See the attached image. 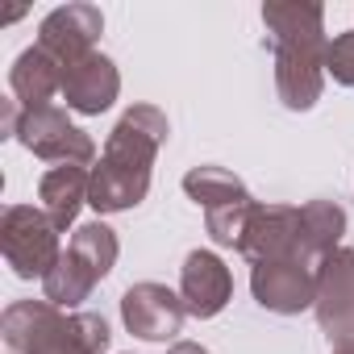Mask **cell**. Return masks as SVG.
Segmentation results:
<instances>
[{"label": "cell", "mask_w": 354, "mask_h": 354, "mask_svg": "<svg viewBox=\"0 0 354 354\" xmlns=\"http://www.w3.org/2000/svg\"><path fill=\"white\" fill-rule=\"evenodd\" d=\"M254 304L275 317H300L317 304V267L304 259H275L250 267Z\"/></svg>", "instance_id": "cell-7"}, {"label": "cell", "mask_w": 354, "mask_h": 354, "mask_svg": "<svg viewBox=\"0 0 354 354\" xmlns=\"http://www.w3.org/2000/svg\"><path fill=\"white\" fill-rule=\"evenodd\" d=\"M88 188H92V167H75V162H63V167H50L38 184V201H42V213L55 221V230H71L80 209L88 205Z\"/></svg>", "instance_id": "cell-13"}, {"label": "cell", "mask_w": 354, "mask_h": 354, "mask_svg": "<svg viewBox=\"0 0 354 354\" xmlns=\"http://www.w3.org/2000/svg\"><path fill=\"white\" fill-rule=\"evenodd\" d=\"M263 26L275 59V92L283 109L308 113L325 92V9L313 0H271L263 5Z\"/></svg>", "instance_id": "cell-2"}, {"label": "cell", "mask_w": 354, "mask_h": 354, "mask_svg": "<svg viewBox=\"0 0 354 354\" xmlns=\"http://www.w3.org/2000/svg\"><path fill=\"white\" fill-rule=\"evenodd\" d=\"M171 138L167 113L154 104H133L121 113V121L113 125L100 162L92 167V188H88V205L96 213H125L138 209L150 192V175H154V158L162 150V142Z\"/></svg>", "instance_id": "cell-1"}, {"label": "cell", "mask_w": 354, "mask_h": 354, "mask_svg": "<svg viewBox=\"0 0 354 354\" xmlns=\"http://www.w3.org/2000/svg\"><path fill=\"white\" fill-rule=\"evenodd\" d=\"M184 192L205 209V213H221V209H238V205H250V188L238 180L234 171L225 167H192L184 175Z\"/></svg>", "instance_id": "cell-15"}, {"label": "cell", "mask_w": 354, "mask_h": 354, "mask_svg": "<svg viewBox=\"0 0 354 354\" xmlns=\"http://www.w3.org/2000/svg\"><path fill=\"white\" fill-rule=\"evenodd\" d=\"M300 234H304L308 259L313 263H325L333 250H342L346 209L337 201H308V205H300Z\"/></svg>", "instance_id": "cell-16"}, {"label": "cell", "mask_w": 354, "mask_h": 354, "mask_svg": "<svg viewBox=\"0 0 354 354\" xmlns=\"http://www.w3.org/2000/svg\"><path fill=\"white\" fill-rule=\"evenodd\" d=\"M0 250L17 279H46L63 254L55 221L34 205H9L0 217Z\"/></svg>", "instance_id": "cell-4"}, {"label": "cell", "mask_w": 354, "mask_h": 354, "mask_svg": "<svg viewBox=\"0 0 354 354\" xmlns=\"http://www.w3.org/2000/svg\"><path fill=\"white\" fill-rule=\"evenodd\" d=\"M184 317H188L184 296L171 292L167 283H154V279L133 283L121 296V321L142 342H171L184 329Z\"/></svg>", "instance_id": "cell-9"}, {"label": "cell", "mask_w": 354, "mask_h": 354, "mask_svg": "<svg viewBox=\"0 0 354 354\" xmlns=\"http://www.w3.org/2000/svg\"><path fill=\"white\" fill-rule=\"evenodd\" d=\"M121 96V71L109 55L92 50L80 63L63 67V100L71 113L80 117H100L104 109H113V100Z\"/></svg>", "instance_id": "cell-11"}, {"label": "cell", "mask_w": 354, "mask_h": 354, "mask_svg": "<svg viewBox=\"0 0 354 354\" xmlns=\"http://www.w3.org/2000/svg\"><path fill=\"white\" fill-rule=\"evenodd\" d=\"M104 34V13L96 5H59L55 13L42 17L38 26V46L59 63V67H71L80 63L84 55L96 50Z\"/></svg>", "instance_id": "cell-10"}, {"label": "cell", "mask_w": 354, "mask_h": 354, "mask_svg": "<svg viewBox=\"0 0 354 354\" xmlns=\"http://www.w3.org/2000/svg\"><path fill=\"white\" fill-rule=\"evenodd\" d=\"M9 88H13L21 109H50V100L63 96V67L42 46H30L13 59Z\"/></svg>", "instance_id": "cell-14"}, {"label": "cell", "mask_w": 354, "mask_h": 354, "mask_svg": "<svg viewBox=\"0 0 354 354\" xmlns=\"http://www.w3.org/2000/svg\"><path fill=\"white\" fill-rule=\"evenodd\" d=\"M317 325L337 346L354 337V246L333 250L317 267Z\"/></svg>", "instance_id": "cell-8"}, {"label": "cell", "mask_w": 354, "mask_h": 354, "mask_svg": "<svg viewBox=\"0 0 354 354\" xmlns=\"http://www.w3.org/2000/svg\"><path fill=\"white\" fill-rule=\"evenodd\" d=\"M17 142H21L30 154L46 158V162H55V167H63V162L96 167V142H92L80 125H71L67 113L55 109V104H50V109H21Z\"/></svg>", "instance_id": "cell-5"}, {"label": "cell", "mask_w": 354, "mask_h": 354, "mask_svg": "<svg viewBox=\"0 0 354 354\" xmlns=\"http://www.w3.org/2000/svg\"><path fill=\"white\" fill-rule=\"evenodd\" d=\"M333 354H354V337H350V342H337V346H333Z\"/></svg>", "instance_id": "cell-21"}, {"label": "cell", "mask_w": 354, "mask_h": 354, "mask_svg": "<svg viewBox=\"0 0 354 354\" xmlns=\"http://www.w3.org/2000/svg\"><path fill=\"white\" fill-rule=\"evenodd\" d=\"M180 296H184L188 317H201V321L217 317L234 300V275L221 263V254L192 250L184 259V267H180Z\"/></svg>", "instance_id": "cell-12"}, {"label": "cell", "mask_w": 354, "mask_h": 354, "mask_svg": "<svg viewBox=\"0 0 354 354\" xmlns=\"http://www.w3.org/2000/svg\"><path fill=\"white\" fill-rule=\"evenodd\" d=\"M167 354H209V350H205L201 342H175V346H171Z\"/></svg>", "instance_id": "cell-20"}, {"label": "cell", "mask_w": 354, "mask_h": 354, "mask_svg": "<svg viewBox=\"0 0 354 354\" xmlns=\"http://www.w3.org/2000/svg\"><path fill=\"white\" fill-rule=\"evenodd\" d=\"M100 279L117 267V254H121V242H117V234L104 225V221H84V225H75V234H71V242H67Z\"/></svg>", "instance_id": "cell-18"}, {"label": "cell", "mask_w": 354, "mask_h": 354, "mask_svg": "<svg viewBox=\"0 0 354 354\" xmlns=\"http://www.w3.org/2000/svg\"><path fill=\"white\" fill-rule=\"evenodd\" d=\"M100 283V275L71 250V246H63V254H59V263H55V271L42 279V292H46V300L50 304H59V308H80L88 296H92V288Z\"/></svg>", "instance_id": "cell-17"}, {"label": "cell", "mask_w": 354, "mask_h": 354, "mask_svg": "<svg viewBox=\"0 0 354 354\" xmlns=\"http://www.w3.org/2000/svg\"><path fill=\"white\" fill-rule=\"evenodd\" d=\"M238 254L259 267V263H275V259H308L304 250V234H300V209L296 205H254L246 234L238 242ZM321 267V263H313Z\"/></svg>", "instance_id": "cell-6"}, {"label": "cell", "mask_w": 354, "mask_h": 354, "mask_svg": "<svg viewBox=\"0 0 354 354\" xmlns=\"http://www.w3.org/2000/svg\"><path fill=\"white\" fill-rule=\"evenodd\" d=\"M325 75H333L342 88H354V30L337 34L325 55Z\"/></svg>", "instance_id": "cell-19"}, {"label": "cell", "mask_w": 354, "mask_h": 354, "mask_svg": "<svg viewBox=\"0 0 354 354\" xmlns=\"http://www.w3.org/2000/svg\"><path fill=\"white\" fill-rule=\"evenodd\" d=\"M0 333L13 354H104L109 321L100 313H67L42 300H13L0 317Z\"/></svg>", "instance_id": "cell-3"}]
</instances>
